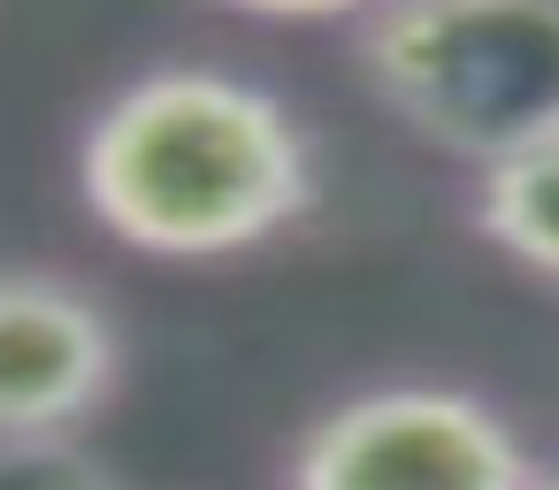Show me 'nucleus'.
Returning <instances> with one entry per match:
<instances>
[{"instance_id": "2", "label": "nucleus", "mask_w": 559, "mask_h": 490, "mask_svg": "<svg viewBox=\"0 0 559 490\" xmlns=\"http://www.w3.org/2000/svg\"><path fill=\"white\" fill-rule=\"evenodd\" d=\"M360 77L421 146L490 169L559 123V0H376Z\"/></svg>"}, {"instance_id": "6", "label": "nucleus", "mask_w": 559, "mask_h": 490, "mask_svg": "<svg viewBox=\"0 0 559 490\" xmlns=\"http://www.w3.org/2000/svg\"><path fill=\"white\" fill-rule=\"evenodd\" d=\"M0 490H116V475L78 429H47L0 437Z\"/></svg>"}, {"instance_id": "3", "label": "nucleus", "mask_w": 559, "mask_h": 490, "mask_svg": "<svg viewBox=\"0 0 559 490\" xmlns=\"http://www.w3.org/2000/svg\"><path fill=\"white\" fill-rule=\"evenodd\" d=\"M536 459L513 421L452 383H383L314 414L284 490H528Z\"/></svg>"}, {"instance_id": "5", "label": "nucleus", "mask_w": 559, "mask_h": 490, "mask_svg": "<svg viewBox=\"0 0 559 490\" xmlns=\"http://www.w3.org/2000/svg\"><path fill=\"white\" fill-rule=\"evenodd\" d=\"M475 230L513 268L559 284V123L483 169V184H475Z\"/></svg>"}, {"instance_id": "8", "label": "nucleus", "mask_w": 559, "mask_h": 490, "mask_svg": "<svg viewBox=\"0 0 559 490\" xmlns=\"http://www.w3.org/2000/svg\"><path fill=\"white\" fill-rule=\"evenodd\" d=\"M528 490H559V467H551V475H544V467H536V482H528Z\"/></svg>"}, {"instance_id": "4", "label": "nucleus", "mask_w": 559, "mask_h": 490, "mask_svg": "<svg viewBox=\"0 0 559 490\" xmlns=\"http://www.w3.org/2000/svg\"><path fill=\"white\" fill-rule=\"evenodd\" d=\"M123 383L116 314L47 268H0V437L85 429Z\"/></svg>"}, {"instance_id": "1", "label": "nucleus", "mask_w": 559, "mask_h": 490, "mask_svg": "<svg viewBox=\"0 0 559 490\" xmlns=\"http://www.w3.org/2000/svg\"><path fill=\"white\" fill-rule=\"evenodd\" d=\"M78 192L108 238L154 261H230L314 207V139L253 77L162 62L78 139Z\"/></svg>"}, {"instance_id": "7", "label": "nucleus", "mask_w": 559, "mask_h": 490, "mask_svg": "<svg viewBox=\"0 0 559 490\" xmlns=\"http://www.w3.org/2000/svg\"><path fill=\"white\" fill-rule=\"evenodd\" d=\"M238 16H261V24H337V16H368L376 0H223Z\"/></svg>"}]
</instances>
